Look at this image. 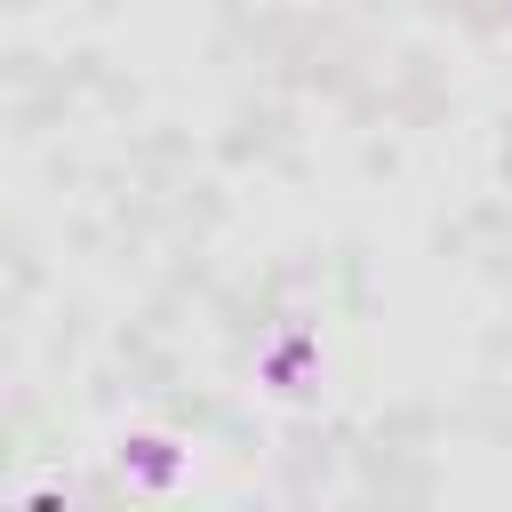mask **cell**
Wrapping results in <instances>:
<instances>
[{"label": "cell", "instance_id": "2", "mask_svg": "<svg viewBox=\"0 0 512 512\" xmlns=\"http://www.w3.org/2000/svg\"><path fill=\"white\" fill-rule=\"evenodd\" d=\"M312 368H320V344H312L304 328H280V336L264 344V360H256V376H264L272 392H304Z\"/></svg>", "mask_w": 512, "mask_h": 512}, {"label": "cell", "instance_id": "1", "mask_svg": "<svg viewBox=\"0 0 512 512\" xmlns=\"http://www.w3.org/2000/svg\"><path fill=\"white\" fill-rule=\"evenodd\" d=\"M120 472H128L136 488L168 496V488H184V472H192V448H184V440H168V432H128V440H120Z\"/></svg>", "mask_w": 512, "mask_h": 512}]
</instances>
